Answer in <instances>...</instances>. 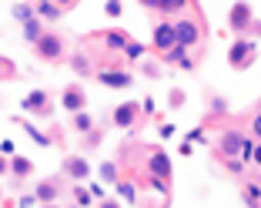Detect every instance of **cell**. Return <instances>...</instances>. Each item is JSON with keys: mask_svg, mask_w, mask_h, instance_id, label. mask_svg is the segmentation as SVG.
<instances>
[{"mask_svg": "<svg viewBox=\"0 0 261 208\" xmlns=\"http://www.w3.org/2000/svg\"><path fill=\"white\" fill-rule=\"evenodd\" d=\"M261 57V51H258V44L254 40H248V37H238L234 44H231V51H228V64L234 71H248L254 61Z\"/></svg>", "mask_w": 261, "mask_h": 208, "instance_id": "cell-1", "label": "cell"}, {"mask_svg": "<svg viewBox=\"0 0 261 208\" xmlns=\"http://www.w3.org/2000/svg\"><path fill=\"white\" fill-rule=\"evenodd\" d=\"M20 111L23 114H37V118H50L54 114V101H50V94H47L44 87H34V91L20 101Z\"/></svg>", "mask_w": 261, "mask_h": 208, "instance_id": "cell-2", "label": "cell"}, {"mask_svg": "<svg viewBox=\"0 0 261 208\" xmlns=\"http://www.w3.org/2000/svg\"><path fill=\"white\" fill-rule=\"evenodd\" d=\"M251 24H254V14H251V4H248V0H238V4H234V7L228 10V27L234 34H248L251 31Z\"/></svg>", "mask_w": 261, "mask_h": 208, "instance_id": "cell-3", "label": "cell"}, {"mask_svg": "<svg viewBox=\"0 0 261 208\" xmlns=\"http://www.w3.org/2000/svg\"><path fill=\"white\" fill-rule=\"evenodd\" d=\"M174 37L181 47H198L201 44V24L194 20V17H181V20H174Z\"/></svg>", "mask_w": 261, "mask_h": 208, "instance_id": "cell-4", "label": "cell"}, {"mask_svg": "<svg viewBox=\"0 0 261 208\" xmlns=\"http://www.w3.org/2000/svg\"><path fill=\"white\" fill-rule=\"evenodd\" d=\"M138 118H141V104H138V101H124V104H117V108H114L111 124H114V128H121V131H134Z\"/></svg>", "mask_w": 261, "mask_h": 208, "instance_id": "cell-5", "label": "cell"}, {"mask_svg": "<svg viewBox=\"0 0 261 208\" xmlns=\"http://www.w3.org/2000/svg\"><path fill=\"white\" fill-rule=\"evenodd\" d=\"M34 51H37L40 61H50V64L61 61V57H64V40H61V34H50V31H47L44 37L34 44Z\"/></svg>", "mask_w": 261, "mask_h": 208, "instance_id": "cell-6", "label": "cell"}, {"mask_svg": "<svg viewBox=\"0 0 261 208\" xmlns=\"http://www.w3.org/2000/svg\"><path fill=\"white\" fill-rule=\"evenodd\" d=\"M151 47L158 51V54H168L171 47H177V37H174V20H161L158 27H154V34H151Z\"/></svg>", "mask_w": 261, "mask_h": 208, "instance_id": "cell-7", "label": "cell"}, {"mask_svg": "<svg viewBox=\"0 0 261 208\" xmlns=\"http://www.w3.org/2000/svg\"><path fill=\"white\" fill-rule=\"evenodd\" d=\"M97 81H100L104 87L124 91V87L134 84V74H130V71H124V67H104V71H97Z\"/></svg>", "mask_w": 261, "mask_h": 208, "instance_id": "cell-8", "label": "cell"}, {"mask_svg": "<svg viewBox=\"0 0 261 208\" xmlns=\"http://www.w3.org/2000/svg\"><path fill=\"white\" fill-rule=\"evenodd\" d=\"M61 108L67 111V114H77V111H84L87 108V91L81 84H67L61 94Z\"/></svg>", "mask_w": 261, "mask_h": 208, "instance_id": "cell-9", "label": "cell"}, {"mask_svg": "<svg viewBox=\"0 0 261 208\" xmlns=\"http://www.w3.org/2000/svg\"><path fill=\"white\" fill-rule=\"evenodd\" d=\"M147 175L161 178V181H171V158L161 148H151V151H147Z\"/></svg>", "mask_w": 261, "mask_h": 208, "instance_id": "cell-10", "label": "cell"}, {"mask_svg": "<svg viewBox=\"0 0 261 208\" xmlns=\"http://www.w3.org/2000/svg\"><path fill=\"white\" fill-rule=\"evenodd\" d=\"M241 141H245V134L234 131V128L221 131V138H218V154H221L224 161H228V158H238L241 154Z\"/></svg>", "mask_w": 261, "mask_h": 208, "instance_id": "cell-11", "label": "cell"}, {"mask_svg": "<svg viewBox=\"0 0 261 208\" xmlns=\"http://www.w3.org/2000/svg\"><path fill=\"white\" fill-rule=\"evenodd\" d=\"M64 175L70 178V181H87L91 178V165H87V158L84 154H70V158H64Z\"/></svg>", "mask_w": 261, "mask_h": 208, "instance_id": "cell-12", "label": "cell"}, {"mask_svg": "<svg viewBox=\"0 0 261 208\" xmlns=\"http://www.w3.org/2000/svg\"><path fill=\"white\" fill-rule=\"evenodd\" d=\"M34 195H37L40 205H54V201L61 198V181H57V178H44V181H37Z\"/></svg>", "mask_w": 261, "mask_h": 208, "instance_id": "cell-13", "label": "cell"}, {"mask_svg": "<svg viewBox=\"0 0 261 208\" xmlns=\"http://www.w3.org/2000/svg\"><path fill=\"white\" fill-rule=\"evenodd\" d=\"M164 64H174V67H181V71H194L198 67V61H194L191 54H188V47H171L168 54H164Z\"/></svg>", "mask_w": 261, "mask_h": 208, "instance_id": "cell-14", "label": "cell"}, {"mask_svg": "<svg viewBox=\"0 0 261 208\" xmlns=\"http://www.w3.org/2000/svg\"><path fill=\"white\" fill-rule=\"evenodd\" d=\"M34 14H37V20H44V24H54V20H61L64 7H57L54 0H37V4H34Z\"/></svg>", "mask_w": 261, "mask_h": 208, "instance_id": "cell-15", "label": "cell"}, {"mask_svg": "<svg viewBox=\"0 0 261 208\" xmlns=\"http://www.w3.org/2000/svg\"><path fill=\"white\" fill-rule=\"evenodd\" d=\"M130 40L127 31H121V27H111V31H104V51H124Z\"/></svg>", "mask_w": 261, "mask_h": 208, "instance_id": "cell-16", "label": "cell"}, {"mask_svg": "<svg viewBox=\"0 0 261 208\" xmlns=\"http://www.w3.org/2000/svg\"><path fill=\"white\" fill-rule=\"evenodd\" d=\"M14 124H20L23 131L31 134V138H34V145H40V148H50V145H54V141H50V134H44V131L37 128V124H31L27 118H20V114H17V118H14Z\"/></svg>", "mask_w": 261, "mask_h": 208, "instance_id": "cell-17", "label": "cell"}, {"mask_svg": "<svg viewBox=\"0 0 261 208\" xmlns=\"http://www.w3.org/2000/svg\"><path fill=\"white\" fill-rule=\"evenodd\" d=\"M10 175L20 178V181H23V178H31L34 175V161L27 158V154H14V158H10Z\"/></svg>", "mask_w": 261, "mask_h": 208, "instance_id": "cell-18", "label": "cell"}, {"mask_svg": "<svg viewBox=\"0 0 261 208\" xmlns=\"http://www.w3.org/2000/svg\"><path fill=\"white\" fill-rule=\"evenodd\" d=\"M97 178H100V185H111V188H114L117 181H121V168H117V161H104L97 168Z\"/></svg>", "mask_w": 261, "mask_h": 208, "instance_id": "cell-19", "label": "cell"}, {"mask_svg": "<svg viewBox=\"0 0 261 208\" xmlns=\"http://www.w3.org/2000/svg\"><path fill=\"white\" fill-rule=\"evenodd\" d=\"M70 128H74L77 134H91L94 131V118L87 114V111H77V114H70Z\"/></svg>", "mask_w": 261, "mask_h": 208, "instance_id": "cell-20", "label": "cell"}, {"mask_svg": "<svg viewBox=\"0 0 261 208\" xmlns=\"http://www.w3.org/2000/svg\"><path fill=\"white\" fill-rule=\"evenodd\" d=\"M114 192L121 195V201H127V205H138V185H134V181L121 178V181L114 185Z\"/></svg>", "mask_w": 261, "mask_h": 208, "instance_id": "cell-21", "label": "cell"}, {"mask_svg": "<svg viewBox=\"0 0 261 208\" xmlns=\"http://www.w3.org/2000/svg\"><path fill=\"white\" fill-rule=\"evenodd\" d=\"M44 34H47V31H44V20H37V17L23 24V40H27V44H37Z\"/></svg>", "mask_w": 261, "mask_h": 208, "instance_id": "cell-22", "label": "cell"}, {"mask_svg": "<svg viewBox=\"0 0 261 208\" xmlns=\"http://www.w3.org/2000/svg\"><path fill=\"white\" fill-rule=\"evenodd\" d=\"M188 7H191V0H158V10H161V14H168V17L185 14Z\"/></svg>", "mask_w": 261, "mask_h": 208, "instance_id": "cell-23", "label": "cell"}, {"mask_svg": "<svg viewBox=\"0 0 261 208\" xmlns=\"http://www.w3.org/2000/svg\"><path fill=\"white\" fill-rule=\"evenodd\" d=\"M10 14H14V20L17 24H27V20H34V4H27V0H20V4H14V7H10Z\"/></svg>", "mask_w": 261, "mask_h": 208, "instance_id": "cell-24", "label": "cell"}, {"mask_svg": "<svg viewBox=\"0 0 261 208\" xmlns=\"http://www.w3.org/2000/svg\"><path fill=\"white\" fill-rule=\"evenodd\" d=\"M70 67H74V74H77V77H87V74H94V67H91V57H87V54H74V57H70Z\"/></svg>", "mask_w": 261, "mask_h": 208, "instance_id": "cell-25", "label": "cell"}, {"mask_svg": "<svg viewBox=\"0 0 261 208\" xmlns=\"http://www.w3.org/2000/svg\"><path fill=\"white\" fill-rule=\"evenodd\" d=\"M245 205L248 208L261 205V185H258V181H248V185H245Z\"/></svg>", "mask_w": 261, "mask_h": 208, "instance_id": "cell-26", "label": "cell"}, {"mask_svg": "<svg viewBox=\"0 0 261 208\" xmlns=\"http://www.w3.org/2000/svg\"><path fill=\"white\" fill-rule=\"evenodd\" d=\"M144 54H147V47L141 40H127V47H124V57L127 61H144Z\"/></svg>", "mask_w": 261, "mask_h": 208, "instance_id": "cell-27", "label": "cell"}, {"mask_svg": "<svg viewBox=\"0 0 261 208\" xmlns=\"http://www.w3.org/2000/svg\"><path fill=\"white\" fill-rule=\"evenodd\" d=\"M70 195H74V205H77V208H91V201H94L91 192H87L84 185H74V192H70Z\"/></svg>", "mask_w": 261, "mask_h": 208, "instance_id": "cell-28", "label": "cell"}, {"mask_svg": "<svg viewBox=\"0 0 261 208\" xmlns=\"http://www.w3.org/2000/svg\"><path fill=\"white\" fill-rule=\"evenodd\" d=\"M147 185H151L154 192L161 195V198H168V195H171V181H161V178H154V175H147Z\"/></svg>", "mask_w": 261, "mask_h": 208, "instance_id": "cell-29", "label": "cell"}, {"mask_svg": "<svg viewBox=\"0 0 261 208\" xmlns=\"http://www.w3.org/2000/svg\"><path fill=\"white\" fill-rule=\"evenodd\" d=\"M181 104H185V91H181V87H171V91H168V108L177 111Z\"/></svg>", "mask_w": 261, "mask_h": 208, "instance_id": "cell-30", "label": "cell"}, {"mask_svg": "<svg viewBox=\"0 0 261 208\" xmlns=\"http://www.w3.org/2000/svg\"><path fill=\"white\" fill-rule=\"evenodd\" d=\"M254 145H258V141H254V138H245V141H241V154H238V158H241V161H251V154H254Z\"/></svg>", "mask_w": 261, "mask_h": 208, "instance_id": "cell-31", "label": "cell"}, {"mask_svg": "<svg viewBox=\"0 0 261 208\" xmlns=\"http://www.w3.org/2000/svg\"><path fill=\"white\" fill-rule=\"evenodd\" d=\"M104 14H108V17H121L124 4H121V0H108V4H104Z\"/></svg>", "mask_w": 261, "mask_h": 208, "instance_id": "cell-32", "label": "cell"}, {"mask_svg": "<svg viewBox=\"0 0 261 208\" xmlns=\"http://www.w3.org/2000/svg\"><path fill=\"white\" fill-rule=\"evenodd\" d=\"M104 188H108V185L94 181V185H87V192H91V198H94V201H104V198H108V192H104Z\"/></svg>", "mask_w": 261, "mask_h": 208, "instance_id": "cell-33", "label": "cell"}, {"mask_svg": "<svg viewBox=\"0 0 261 208\" xmlns=\"http://www.w3.org/2000/svg\"><path fill=\"white\" fill-rule=\"evenodd\" d=\"M185 141H191V145H204V141H207L204 128H194V131H188V134H185Z\"/></svg>", "mask_w": 261, "mask_h": 208, "instance_id": "cell-34", "label": "cell"}, {"mask_svg": "<svg viewBox=\"0 0 261 208\" xmlns=\"http://www.w3.org/2000/svg\"><path fill=\"white\" fill-rule=\"evenodd\" d=\"M14 205H17V208H37L40 201H37V195H20V198H17Z\"/></svg>", "mask_w": 261, "mask_h": 208, "instance_id": "cell-35", "label": "cell"}, {"mask_svg": "<svg viewBox=\"0 0 261 208\" xmlns=\"http://www.w3.org/2000/svg\"><path fill=\"white\" fill-rule=\"evenodd\" d=\"M211 111H215V114H224V111H228V101H224L221 94H215V98H211Z\"/></svg>", "mask_w": 261, "mask_h": 208, "instance_id": "cell-36", "label": "cell"}, {"mask_svg": "<svg viewBox=\"0 0 261 208\" xmlns=\"http://www.w3.org/2000/svg\"><path fill=\"white\" fill-rule=\"evenodd\" d=\"M224 168H228L231 175H241V171H245V161H241V158H228V161H224Z\"/></svg>", "mask_w": 261, "mask_h": 208, "instance_id": "cell-37", "label": "cell"}, {"mask_svg": "<svg viewBox=\"0 0 261 208\" xmlns=\"http://www.w3.org/2000/svg\"><path fill=\"white\" fill-rule=\"evenodd\" d=\"M141 74H144V77H158V74H161V67L151 64V61H144V64H141Z\"/></svg>", "mask_w": 261, "mask_h": 208, "instance_id": "cell-38", "label": "cell"}, {"mask_svg": "<svg viewBox=\"0 0 261 208\" xmlns=\"http://www.w3.org/2000/svg\"><path fill=\"white\" fill-rule=\"evenodd\" d=\"M97 145H100V131L94 128L91 134H84V148H97Z\"/></svg>", "mask_w": 261, "mask_h": 208, "instance_id": "cell-39", "label": "cell"}, {"mask_svg": "<svg viewBox=\"0 0 261 208\" xmlns=\"http://www.w3.org/2000/svg\"><path fill=\"white\" fill-rule=\"evenodd\" d=\"M251 138H254V141H261V111L251 118Z\"/></svg>", "mask_w": 261, "mask_h": 208, "instance_id": "cell-40", "label": "cell"}, {"mask_svg": "<svg viewBox=\"0 0 261 208\" xmlns=\"http://www.w3.org/2000/svg\"><path fill=\"white\" fill-rule=\"evenodd\" d=\"M0 154L4 158H14V141H0Z\"/></svg>", "mask_w": 261, "mask_h": 208, "instance_id": "cell-41", "label": "cell"}, {"mask_svg": "<svg viewBox=\"0 0 261 208\" xmlns=\"http://www.w3.org/2000/svg\"><path fill=\"white\" fill-rule=\"evenodd\" d=\"M141 114H154V98H144V101H141Z\"/></svg>", "mask_w": 261, "mask_h": 208, "instance_id": "cell-42", "label": "cell"}, {"mask_svg": "<svg viewBox=\"0 0 261 208\" xmlns=\"http://www.w3.org/2000/svg\"><path fill=\"white\" fill-rule=\"evenodd\" d=\"M97 208H121V201H114V198H104V201H97Z\"/></svg>", "mask_w": 261, "mask_h": 208, "instance_id": "cell-43", "label": "cell"}, {"mask_svg": "<svg viewBox=\"0 0 261 208\" xmlns=\"http://www.w3.org/2000/svg\"><path fill=\"white\" fill-rule=\"evenodd\" d=\"M4 175H10V161L4 158V154H0V178H4Z\"/></svg>", "mask_w": 261, "mask_h": 208, "instance_id": "cell-44", "label": "cell"}, {"mask_svg": "<svg viewBox=\"0 0 261 208\" xmlns=\"http://www.w3.org/2000/svg\"><path fill=\"white\" fill-rule=\"evenodd\" d=\"M177 151H181V154H191L194 145H191V141H181V145H177Z\"/></svg>", "mask_w": 261, "mask_h": 208, "instance_id": "cell-45", "label": "cell"}, {"mask_svg": "<svg viewBox=\"0 0 261 208\" xmlns=\"http://www.w3.org/2000/svg\"><path fill=\"white\" fill-rule=\"evenodd\" d=\"M251 161H254V165H258V168H261V141H258V145H254V154H251Z\"/></svg>", "mask_w": 261, "mask_h": 208, "instance_id": "cell-46", "label": "cell"}, {"mask_svg": "<svg viewBox=\"0 0 261 208\" xmlns=\"http://www.w3.org/2000/svg\"><path fill=\"white\" fill-rule=\"evenodd\" d=\"M0 74H14V67L7 64V57H0Z\"/></svg>", "mask_w": 261, "mask_h": 208, "instance_id": "cell-47", "label": "cell"}, {"mask_svg": "<svg viewBox=\"0 0 261 208\" xmlns=\"http://www.w3.org/2000/svg\"><path fill=\"white\" fill-rule=\"evenodd\" d=\"M174 134V124H161V138H171Z\"/></svg>", "mask_w": 261, "mask_h": 208, "instance_id": "cell-48", "label": "cell"}, {"mask_svg": "<svg viewBox=\"0 0 261 208\" xmlns=\"http://www.w3.org/2000/svg\"><path fill=\"white\" fill-rule=\"evenodd\" d=\"M248 34H254V37H261V20H254V24H251V31H248Z\"/></svg>", "mask_w": 261, "mask_h": 208, "instance_id": "cell-49", "label": "cell"}, {"mask_svg": "<svg viewBox=\"0 0 261 208\" xmlns=\"http://www.w3.org/2000/svg\"><path fill=\"white\" fill-rule=\"evenodd\" d=\"M54 4H57V7H64V10H67V7H74L77 0H54Z\"/></svg>", "mask_w": 261, "mask_h": 208, "instance_id": "cell-50", "label": "cell"}, {"mask_svg": "<svg viewBox=\"0 0 261 208\" xmlns=\"http://www.w3.org/2000/svg\"><path fill=\"white\" fill-rule=\"evenodd\" d=\"M138 4H144V7H158V0H138Z\"/></svg>", "mask_w": 261, "mask_h": 208, "instance_id": "cell-51", "label": "cell"}, {"mask_svg": "<svg viewBox=\"0 0 261 208\" xmlns=\"http://www.w3.org/2000/svg\"><path fill=\"white\" fill-rule=\"evenodd\" d=\"M0 208H17V205H10V201H0Z\"/></svg>", "mask_w": 261, "mask_h": 208, "instance_id": "cell-52", "label": "cell"}, {"mask_svg": "<svg viewBox=\"0 0 261 208\" xmlns=\"http://www.w3.org/2000/svg\"><path fill=\"white\" fill-rule=\"evenodd\" d=\"M44 208H61V205H57V201H54V205H44Z\"/></svg>", "mask_w": 261, "mask_h": 208, "instance_id": "cell-53", "label": "cell"}, {"mask_svg": "<svg viewBox=\"0 0 261 208\" xmlns=\"http://www.w3.org/2000/svg\"><path fill=\"white\" fill-rule=\"evenodd\" d=\"M0 201H4V192H0Z\"/></svg>", "mask_w": 261, "mask_h": 208, "instance_id": "cell-54", "label": "cell"}, {"mask_svg": "<svg viewBox=\"0 0 261 208\" xmlns=\"http://www.w3.org/2000/svg\"><path fill=\"white\" fill-rule=\"evenodd\" d=\"M258 185H261V178H258Z\"/></svg>", "mask_w": 261, "mask_h": 208, "instance_id": "cell-55", "label": "cell"}, {"mask_svg": "<svg viewBox=\"0 0 261 208\" xmlns=\"http://www.w3.org/2000/svg\"><path fill=\"white\" fill-rule=\"evenodd\" d=\"M27 4H31V0H27Z\"/></svg>", "mask_w": 261, "mask_h": 208, "instance_id": "cell-56", "label": "cell"}, {"mask_svg": "<svg viewBox=\"0 0 261 208\" xmlns=\"http://www.w3.org/2000/svg\"><path fill=\"white\" fill-rule=\"evenodd\" d=\"M258 208H261V205H258Z\"/></svg>", "mask_w": 261, "mask_h": 208, "instance_id": "cell-57", "label": "cell"}]
</instances>
